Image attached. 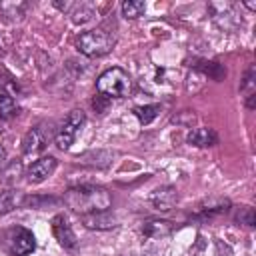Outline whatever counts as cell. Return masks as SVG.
<instances>
[{
    "instance_id": "obj_1",
    "label": "cell",
    "mask_w": 256,
    "mask_h": 256,
    "mask_svg": "<svg viewBox=\"0 0 256 256\" xmlns=\"http://www.w3.org/2000/svg\"><path fill=\"white\" fill-rule=\"evenodd\" d=\"M62 204H66L76 214H90V212H102L110 210L112 206V194L104 186L96 184H82L68 188L62 196Z\"/></svg>"
},
{
    "instance_id": "obj_2",
    "label": "cell",
    "mask_w": 256,
    "mask_h": 256,
    "mask_svg": "<svg viewBox=\"0 0 256 256\" xmlns=\"http://www.w3.org/2000/svg\"><path fill=\"white\" fill-rule=\"evenodd\" d=\"M116 44V38L112 32L104 30V28H94V30H86L76 38V48L90 58H98L108 54Z\"/></svg>"
},
{
    "instance_id": "obj_3",
    "label": "cell",
    "mask_w": 256,
    "mask_h": 256,
    "mask_svg": "<svg viewBox=\"0 0 256 256\" xmlns=\"http://www.w3.org/2000/svg\"><path fill=\"white\" fill-rule=\"evenodd\" d=\"M130 88H132V80H130L128 72L118 66L104 70L96 80L98 94H102L106 98H124V96H128Z\"/></svg>"
},
{
    "instance_id": "obj_4",
    "label": "cell",
    "mask_w": 256,
    "mask_h": 256,
    "mask_svg": "<svg viewBox=\"0 0 256 256\" xmlns=\"http://www.w3.org/2000/svg\"><path fill=\"white\" fill-rule=\"evenodd\" d=\"M4 246L10 256H28L36 250V238L28 228L12 226L4 234Z\"/></svg>"
},
{
    "instance_id": "obj_5",
    "label": "cell",
    "mask_w": 256,
    "mask_h": 256,
    "mask_svg": "<svg viewBox=\"0 0 256 256\" xmlns=\"http://www.w3.org/2000/svg\"><path fill=\"white\" fill-rule=\"evenodd\" d=\"M84 122H86V114H84L82 110H78V108L72 110V112L64 118V122L60 124V128L56 130V136H54L56 146H58L60 150H68V148L74 144V140H76L78 132L82 130Z\"/></svg>"
},
{
    "instance_id": "obj_6",
    "label": "cell",
    "mask_w": 256,
    "mask_h": 256,
    "mask_svg": "<svg viewBox=\"0 0 256 256\" xmlns=\"http://www.w3.org/2000/svg\"><path fill=\"white\" fill-rule=\"evenodd\" d=\"M208 14L218 24V28H222L226 32H234L242 24V18L238 14V6L234 2H210Z\"/></svg>"
},
{
    "instance_id": "obj_7",
    "label": "cell",
    "mask_w": 256,
    "mask_h": 256,
    "mask_svg": "<svg viewBox=\"0 0 256 256\" xmlns=\"http://www.w3.org/2000/svg\"><path fill=\"white\" fill-rule=\"evenodd\" d=\"M52 234L64 250H68V252L78 250V238H76V234H74V230H72V226L64 214H56L52 218Z\"/></svg>"
},
{
    "instance_id": "obj_8",
    "label": "cell",
    "mask_w": 256,
    "mask_h": 256,
    "mask_svg": "<svg viewBox=\"0 0 256 256\" xmlns=\"http://www.w3.org/2000/svg\"><path fill=\"white\" fill-rule=\"evenodd\" d=\"M48 140H50V130L46 128V124H38V126L30 128L24 134V138H22V152L26 156L40 154L48 146Z\"/></svg>"
},
{
    "instance_id": "obj_9",
    "label": "cell",
    "mask_w": 256,
    "mask_h": 256,
    "mask_svg": "<svg viewBox=\"0 0 256 256\" xmlns=\"http://www.w3.org/2000/svg\"><path fill=\"white\" fill-rule=\"evenodd\" d=\"M56 166H58V160H56L54 156H42V158L34 160V162L28 166L26 178H28L30 184H42L44 180H48V178L54 174Z\"/></svg>"
},
{
    "instance_id": "obj_10",
    "label": "cell",
    "mask_w": 256,
    "mask_h": 256,
    "mask_svg": "<svg viewBox=\"0 0 256 256\" xmlns=\"http://www.w3.org/2000/svg\"><path fill=\"white\" fill-rule=\"evenodd\" d=\"M80 222L84 228L88 230H112L118 226V218L116 214H112L110 210H102V212H90V214H82Z\"/></svg>"
},
{
    "instance_id": "obj_11",
    "label": "cell",
    "mask_w": 256,
    "mask_h": 256,
    "mask_svg": "<svg viewBox=\"0 0 256 256\" xmlns=\"http://www.w3.org/2000/svg\"><path fill=\"white\" fill-rule=\"evenodd\" d=\"M232 208V202L224 196H210L206 200H202L198 204V210H196V216L206 220V218H214V216H220L224 212H228Z\"/></svg>"
},
{
    "instance_id": "obj_12",
    "label": "cell",
    "mask_w": 256,
    "mask_h": 256,
    "mask_svg": "<svg viewBox=\"0 0 256 256\" xmlns=\"http://www.w3.org/2000/svg\"><path fill=\"white\" fill-rule=\"evenodd\" d=\"M150 204L156 208V210H160V212H168V210H172L174 206H176V202H178V192H176V188L174 186H160V188H156L154 192H150Z\"/></svg>"
},
{
    "instance_id": "obj_13",
    "label": "cell",
    "mask_w": 256,
    "mask_h": 256,
    "mask_svg": "<svg viewBox=\"0 0 256 256\" xmlns=\"http://www.w3.org/2000/svg\"><path fill=\"white\" fill-rule=\"evenodd\" d=\"M142 234L150 240H162L172 234V222L160 220V218H150L142 224Z\"/></svg>"
},
{
    "instance_id": "obj_14",
    "label": "cell",
    "mask_w": 256,
    "mask_h": 256,
    "mask_svg": "<svg viewBox=\"0 0 256 256\" xmlns=\"http://www.w3.org/2000/svg\"><path fill=\"white\" fill-rule=\"evenodd\" d=\"M186 142L190 146H196V148H208V146H214L218 142V136L212 128H194L188 132Z\"/></svg>"
},
{
    "instance_id": "obj_15",
    "label": "cell",
    "mask_w": 256,
    "mask_h": 256,
    "mask_svg": "<svg viewBox=\"0 0 256 256\" xmlns=\"http://www.w3.org/2000/svg\"><path fill=\"white\" fill-rule=\"evenodd\" d=\"M24 194L20 190H4L0 192V216L2 214H10L12 210L24 206Z\"/></svg>"
},
{
    "instance_id": "obj_16",
    "label": "cell",
    "mask_w": 256,
    "mask_h": 256,
    "mask_svg": "<svg viewBox=\"0 0 256 256\" xmlns=\"http://www.w3.org/2000/svg\"><path fill=\"white\" fill-rule=\"evenodd\" d=\"M192 66H194L198 72H202L204 76H208V78H212V80H216V82L224 80V76H226V68H224L220 62H214V60H194Z\"/></svg>"
},
{
    "instance_id": "obj_17",
    "label": "cell",
    "mask_w": 256,
    "mask_h": 256,
    "mask_svg": "<svg viewBox=\"0 0 256 256\" xmlns=\"http://www.w3.org/2000/svg\"><path fill=\"white\" fill-rule=\"evenodd\" d=\"M28 4L26 2H0V14L4 16V20L10 22H20L26 16Z\"/></svg>"
},
{
    "instance_id": "obj_18",
    "label": "cell",
    "mask_w": 256,
    "mask_h": 256,
    "mask_svg": "<svg viewBox=\"0 0 256 256\" xmlns=\"http://www.w3.org/2000/svg\"><path fill=\"white\" fill-rule=\"evenodd\" d=\"M58 204H62V198H54L46 194H34V196L24 198V206L34 208V210H46L48 206H58Z\"/></svg>"
},
{
    "instance_id": "obj_19",
    "label": "cell",
    "mask_w": 256,
    "mask_h": 256,
    "mask_svg": "<svg viewBox=\"0 0 256 256\" xmlns=\"http://www.w3.org/2000/svg\"><path fill=\"white\" fill-rule=\"evenodd\" d=\"M78 160H82L84 164H92V166H108L110 160H112V152H106V150H96V152H86L82 156H78Z\"/></svg>"
},
{
    "instance_id": "obj_20",
    "label": "cell",
    "mask_w": 256,
    "mask_h": 256,
    "mask_svg": "<svg viewBox=\"0 0 256 256\" xmlns=\"http://www.w3.org/2000/svg\"><path fill=\"white\" fill-rule=\"evenodd\" d=\"M160 114V104H144L134 108V116L140 120V124H150Z\"/></svg>"
},
{
    "instance_id": "obj_21",
    "label": "cell",
    "mask_w": 256,
    "mask_h": 256,
    "mask_svg": "<svg viewBox=\"0 0 256 256\" xmlns=\"http://www.w3.org/2000/svg\"><path fill=\"white\" fill-rule=\"evenodd\" d=\"M144 10H146V4H144L142 0H124V2H122V14H124V18H128V20L140 18V16L144 14Z\"/></svg>"
},
{
    "instance_id": "obj_22",
    "label": "cell",
    "mask_w": 256,
    "mask_h": 256,
    "mask_svg": "<svg viewBox=\"0 0 256 256\" xmlns=\"http://www.w3.org/2000/svg\"><path fill=\"white\" fill-rule=\"evenodd\" d=\"M68 12L72 16V22H76V24H84V22H88L94 16L92 8L86 6V4H72V8Z\"/></svg>"
},
{
    "instance_id": "obj_23",
    "label": "cell",
    "mask_w": 256,
    "mask_h": 256,
    "mask_svg": "<svg viewBox=\"0 0 256 256\" xmlns=\"http://www.w3.org/2000/svg\"><path fill=\"white\" fill-rule=\"evenodd\" d=\"M234 220H236L238 224L246 226V228H254V226H256V214H254V208H252V206H240V208L236 210Z\"/></svg>"
},
{
    "instance_id": "obj_24",
    "label": "cell",
    "mask_w": 256,
    "mask_h": 256,
    "mask_svg": "<svg viewBox=\"0 0 256 256\" xmlns=\"http://www.w3.org/2000/svg\"><path fill=\"white\" fill-rule=\"evenodd\" d=\"M16 114V102L8 94H0V120H8Z\"/></svg>"
},
{
    "instance_id": "obj_25",
    "label": "cell",
    "mask_w": 256,
    "mask_h": 256,
    "mask_svg": "<svg viewBox=\"0 0 256 256\" xmlns=\"http://www.w3.org/2000/svg\"><path fill=\"white\" fill-rule=\"evenodd\" d=\"M254 84H256V68H254V64H252V66H248V70H246L244 76H242L240 90L246 92V96H250V94H254Z\"/></svg>"
},
{
    "instance_id": "obj_26",
    "label": "cell",
    "mask_w": 256,
    "mask_h": 256,
    "mask_svg": "<svg viewBox=\"0 0 256 256\" xmlns=\"http://www.w3.org/2000/svg\"><path fill=\"white\" fill-rule=\"evenodd\" d=\"M108 104H110V98H106V96H102V94H98V96L92 100V106H94V110H96L98 114H104L106 108H108Z\"/></svg>"
},
{
    "instance_id": "obj_27",
    "label": "cell",
    "mask_w": 256,
    "mask_h": 256,
    "mask_svg": "<svg viewBox=\"0 0 256 256\" xmlns=\"http://www.w3.org/2000/svg\"><path fill=\"white\" fill-rule=\"evenodd\" d=\"M6 158H8V154H6V150H4V146H0V170L2 168H6Z\"/></svg>"
},
{
    "instance_id": "obj_28",
    "label": "cell",
    "mask_w": 256,
    "mask_h": 256,
    "mask_svg": "<svg viewBox=\"0 0 256 256\" xmlns=\"http://www.w3.org/2000/svg\"><path fill=\"white\" fill-rule=\"evenodd\" d=\"M246 106H248L250 110L256 106V94H250V96H246Z\"/></svg>"
},
{
    "instance_id": "obj_29",
    "label": "cell",
    "mask_w": 256,
    "mask_h": 256,
    "mask_svg": "<svg viewBox=\"0 0 256 256\" xmlns=\"http://www.w3.org/2000/svg\"><path fill=\"white\" fill-rule=\"evenodd\" d=\"M244 6H246L248 10H256V2H244Z\"/></svg>"
}]
</instances>
